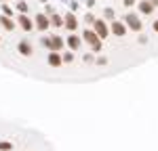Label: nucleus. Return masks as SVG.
I'll use <instances>...</instances> for the list:
<instances>
[{
	"label": "nucleus",
	"instance_id": "1",
	"mask_svg": "<svg viewBox=\"0 0 158 151\" xmlns=\"http://www.w3.org/2000/svg\"><path fill=\"white\" fill-rule=\"evenodd\" d=\"M49 63H51V65H59V63H61L59 55H51V57H49Z\"/></svg>",
	"mask_w": 158,
	"mask_h": 151
},
{
	"label": "nucleus",
	"instance_id": "2",
	"mask_svg": "<svg viewBox=\"0 0 158 151\" xmlns=\"http://www.w3.org/2000/svg\"><path fill=\"white\" fill-rule=\"evenodd\" d=\"M0 149H11V145L9 143H0Z\"/></svg>",
	"mask_w": 158,
	"mask_h": 151
}]
</instances>
